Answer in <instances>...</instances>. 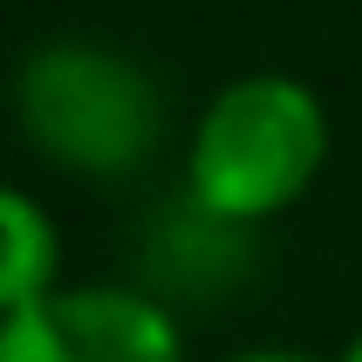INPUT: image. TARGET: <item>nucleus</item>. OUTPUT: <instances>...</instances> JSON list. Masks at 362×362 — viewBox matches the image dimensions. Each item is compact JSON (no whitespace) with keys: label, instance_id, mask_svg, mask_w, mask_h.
Instances as JSON below:
<instances>
[{"label":"nucleus","instance_id":"nucleus-1","mask_svg":"<svg viewBox=\"0 0 362 362\" xmlns=\"http://www.w3.org/2000/svg\"><path fill=\"white\" fill-rule=\"evenodd\" d=\"M335 158V123L315 82L294 69H240L199 103L185 130V205L205 226L253 233L287 219L322 185Z\"/></svg>","mask_w":362,"mask_h":362},{"label":"nucleus","instance_id":"nucleus-2","mask_svg":"<svg viewBox=\"0 0 362 362\" xmlns=\"http://www.w3.org/2000/svg\"><path fill=\"white\" fill-rule=\"evenodd\" d=\"M21 144L48 171L82 185H117L158 158L164 144V89L130 48L96 35H48L14 62L7 82Z\"/></svg>","mask_w":362,"mask_h":362},{"label":"nucleus","instance_id":"nucleus-3","mask_svg":"<svg viewBox=\"0 0 362 362\" xmlns=\"http://www.w3.org/2000/svg\"><path fill=\"white\" fill-rule=\"evenodd\" d=\"M0 362H192L178 308L137 281H62L0 315Z\"/></svg>","mask_w":362,"mask_h":362},{"label":"nucleus","instance_id":"nucleus-4","mask_svg":"<svg viewBox=\"0 0 362 362\" xmlns=\"http://www.w3.org/2000/svg\"><path fill=\"white\" fill-rule=\"evenodd\" d=\"M62 287V226L28 185L0 178V315Z\"/></svg>","mask_w":362,"mask_h":362},{"label":"nucleus","instance_id":"nucleus-5","mask_svg":"<svg viewBox=\"0 0 362 362\" xmlns=\"http://www.w3.org/2000/svg\"><path fill=\"white\" fill-rule=\"evenodd\" d=\"M212 362H335V356H315V349H287V342H253V349H226Z\"/></svg>","mask_w":362,"mask_h":362},{"label":"nucleus","instance_id":"nucleus-6","mask_svg":"<svg viewBox=\"0 0 362 362\" xmlns=\"http://www.w3.org/2000/svg\"><path fill=\"white\" fill-rule=\"evenodd\" d=\"M335 362H362V328H356V335H349L342 349H335Z\"/></svg>","mask_w":362,"mask_h":362}]
</instances>
